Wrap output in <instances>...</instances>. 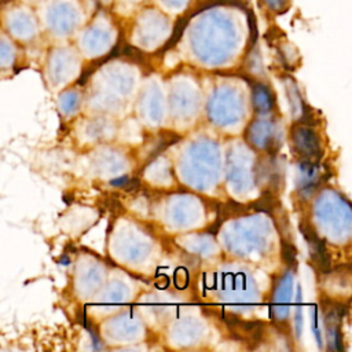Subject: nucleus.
Listing matches in <instances>:
<instances>
[{
	"label": "nucleus",
	"mask_w": 352,
	"mask_h": 352,
	"mask_svg": "<svg viewBox=\"0 0 352 352\" xmlns=\"http://www.w3.org/2000/svg\"><path fill=\"white\" fill-rule=\"evenodd\" d=\"M235 40V25L223 10H208L194 26L192 41L204 54L224 52Z\"/></svg>",
	"instance_id": "1"
},
{
	"label": "nucleus",
	"mask_w": 352,
	"mask_h": 352,
	"mask_svg": "<svg viewBox=\"0 0 352 352\" xmlns=\"http://www.w3.org/2000/svg\"><path fill=\"white\" fill-rule=\"evenodd\" d=\"M47 23L56 34H67L78 23L77 8L67 1H56L47 11Z\"/></svg>",
	"instance_id": "2"
},
{
	"label": "nucleus",
	"mask_w": 352,
	"mask_h": 352,
	"mask_svg": "<svg viewBox=\"0 0 352 352\" xmlns=\"http://www.w3.org/2000/svg\"><path fill=\"white\" fill-rule=\"evenodd\" d=\"M300 230L309 245V254L314 265L323 274L330 272V256L327 253V249L324 246L323 239H320L315 230L309 224H301Z\"/></svg>",
	"instance_id": "3"
},
{
	"label": "nucleus",
	"mask_w": 352,
	"mask_h": 352,
	"mask_svg": "<svg viewBox=\"0 0 352 352\" xmlns=\"http://www.w3.org/2000/svg\"><path fill=\"white\" fill-rule=\"evenodd\" d=\"M293 144L298 155L309 160L318 157L320 153V144L318 136L307 126H296L292 133Z\"/></svg>",
	"instance_id": "4"
},
{
	"label": "nucleus",
	"mask_w": 352,
	"mask_h": 352,
	"mask_svg": "<svg viewBox=\"0 0 352 352\" xmlns=\"http://www.w3.org/2000/svg\"><path fill=\"white\" fill-rule=\"evenodd\" d=\"M7 29L18 40H30L36 33V23L26 12H15L10 15Z\"/></svg>",
	"instance_id": "5"
},
{
	"label": "nucleus",
	"mask_w": 352,
	"mask_h": 352,
	"mask_svg": "<svg viewBox=\"0 0 352 352\" xmlns=\"http://www.w3.org/2000/svg\"><path fill=\"white\" fill-rule=\"evenodd\" d=\"M16 52L10 38L0 36V74L10 72L15 63Z\"/></svg>",
	"instance_id": "6"
},
{
	"label": "nucleus",
	"mask_w": 352,
	"mask_h": 352,
	"mask_svg": "<svg viewBox=\"0 0 352 352\" xmlns=\"http://www.w3.org/2000/svg\"><path fill=\"white\" fill-rule=\"evenodd\" d=\"M253 103L256 107V111L265 113L272 109V96L271 92L264 87L263 84H256L253 88Z\"/></svg>",
	"instance_id": "7"
},
{
	"label": "nucleus",
	"mask_w": 352,
	"mask_h": 352,
	"mask_svg": "<svg viewBox=\"0 0 352 352\" xmlns=\"http://www.w3.org/2000/svg\"><path fill=\"white\" fill-rule=\"evenodd\" d=\"M107 40H109V32L100 28H91L89 30L85 32V36H84V41L89 47L103 44Z\"/></svg>",
	"instance_id": "8"
},
{
	"label": "nucleus",
	"mask_w": 352,
	"mask_h": 352,
	"mask_svg": "<svg viewBox=\"0 0 352 352\" xmlns=\"http://www.w3.org/2000/svg\"><path fill=\"white\" fill-rule=\"evenodd\" d=\"M282 252H283V260L289 264V265H294L296 264V249L290 242H283L282 245Z\"/></svg>",
	"instance_id": "9"
},
{
	"label": "nucleus",
	"mask_w": 352,
	"mask_h": 352,
	"mask_svg": "<svg viewBox=\"0 0 352 352\" xmlns=\"http://www.w3.org/2000/svg\"><path fill=\"white\" fill-rule=\"evenodd\" d=\"M257 210H261V212H270L272 208H274V199L271 197H261L254 205H253Z\"/></svg>",
	"instance_id": "10"
},
{
	"label": "nucleus",
	"mask_w": 352,
	"mask_h": 352,
	"mask_svg": "<svg viewBox=\"0 0 352 352\" xmlns=\"http://www.w3.org/2000/svg\"><path fill=\"white\" fill-rule=\"evenodd\" d=\"M263 3L272 11H276V12H280V11H285L286 8V4H287V0H263Z\"/></svg>",
	"instance_id": "11"
},
{
	"label": "nucleus",
	"mask_w": 352,
	"mask_h": 352,
	"mask_svg": "<svg viewBox=\"0 0 352 352\" xmlns=\"http://www.w3.org/2000/svg\"><path fill=\"white\" fill-rule=\"evenodd\" d=\"M161 1H162L164 6H166L170 10H180V8L186 7V4L190 0H161Z\"/></svg>",
	"instance_id": "12"
},
{
	"label": "nucleus",
	"mask_w": 352,
	"mask_h": 352,
	"mask_svg": "<svg viewBox=\"0 0 352 352\" xmlns=\"http://www.w3.org/2000/svg\"><path fill=\"white\" fill-rule=\"evenodd\" d=\"M128 1H131V3H135V1H139V0H128Z\"/></svg>",
	"instance_id": "13"
}]
</instances>
